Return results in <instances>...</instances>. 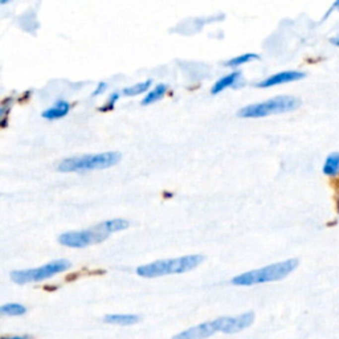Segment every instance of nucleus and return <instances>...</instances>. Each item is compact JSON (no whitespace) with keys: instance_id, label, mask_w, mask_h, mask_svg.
Listing matches in <instances>:
<instances>
[{"instance_id":"obj_12","label":"nucleus","mask_w":339,"mask_h":339,"mask_svg":"<svg viewBox=\"0 0 339 339\" xmlns=\"http://www.w3.org/2000/svg\"><path fill=\"white\" fill-rule=\"evenodd\" d=\"M323 174L329 176H334L339 174V152H333L327 156L326 162L323 164Z\"/></svg>"},{"instance_id":"obj_20","label":"nucleus","mask_w":339,"mask_h":339,"mask_svg":"<svg viewBox=\"0 0 339 339\" xmlns=\"http://www.w3.org/2000/svg\"><path fill=\"white\" fill-rule=\"evenodd\" d=\"M333 8H335V9H339V0H337V1H335L334 4H333Z\"/></svg>"},{"instance_id":"obj_16","label":"nucleus","mask_w":339,"mask_h":339,"mask_svg":"<svg viewBox=\"0 0 339 339\" xmlns=\"http://www.w3.org/2000/svg\"><path fill=\"white\" fill-rule=\"evenodd\" d=\"M0 311L4 315L15 317V315H23L27 311V309L20 303H7V305H3L0 307Z\"/></svg>"},{"instance_id":"obj_10","label":"nucleus","mask_w":339,"mask_h":339,"mask_svg":"<svg viewBox=\"0 0 339 339\" xmlns=\"http://www.w3.org/2000/svg\"><path fill=\"white\" fill-rule=\"evenodd\" d=\"M240 77H241V73L240 72H232L229 73V74H227V76L221 77V78L216 81L215 85L212 86L211 93L213 96H216V94H219V93H221L223 90H225V89L231 88V86H233V85L240 80Z\"/></svg>"},{"instance_id":"obj_6","label":"nucleus","mask_w":339,"mask_h":339,"mask_svg":"<svg viewBox=\"0 0 339 339\" xmlns=\"http://www.w3.org/2000/svg\"><path fill=\"white\" fill-rule=\"evenodd\" d=\"M70 263L68 260H55L52 263L47 264L44 267L35 268V269H25V271H15L11 273V278L16 283L39 282L43 279L51 278L53 275L59 274L61 271H68Z\"/></svg>"},{"instance_id":"obj_17","label":"nucleus","mask_w":339,"mask_h":339,"mask_svg":"<svg viewBox=\"0 0 339 339\" xmlns=\"http://www.w3.org/2000/svg\"><path fill=\"white\" fill-rule=\"evenodd\" d=\"M106 88H108V85L105 84V82H100V84L97 85V89L93 92L92 96L96 97V96H100L101 93H104L105 90H106Z\"/></svg>"},{"instance_id":"obj_3","label":"nucleus","mask_w":339,"mask_h":339,"mask_svg":"<svg viewBox=\"0 0 339 339\" xmlns=\"http://www.w3.org/2000/svg\"><path fill=\"white\" fill-rule=\"evenodd\" d=\"M204 256L191 255L178 257V259H167L154 261L147 265H142L136 269V273L144 278H155L162 275L179 274L195 269L203 263Z\"/></svg>"},{"instance_id":"obj_8","label":"nucleus","mask_w":339,"mask_h":339,"mask_svg":"<svg viewBox=\"0 0 339 339\" xmlns=\"http://www.w3.org/2000/svg\"><path fill=\"white\" fill-rule=\"evenodd\" d=\"M305 77V73L297 72V70H285V72L275 73V74H271V77H268L265 80H263L261 82L256 85L257 88H273V86H277V85L287 84V82H294V81L302 80Z\"/></svg>"},{"instance_id":"obj_11","label":"nucleus","mask_w":339,"mask_h":339,"mask_svg":"<svg viewBox=\"0 0 339 339\" xmlns=\"http://www.w3.org/2000/svg\"><path fill=\"white\" fill-rule=\"evenodd\" d=\"M106 323L110 325H120V326H130L136 325L140 321L139 315L136 314H109L104 318Z\"/></svg>"},{"instance_id":"obj_7","label":"nucleus","mask_w":339,"mask_h":339,"mask_svg":"<svg viewBox=\"0 0 339 339\" xmlns=\"http://www.w3.org/2000/svg\"><path fill=\"white\" fill-rule=\"evenodd\" d=\"M217 331L224 333V317L190 327L187 330L176 334L172 339H207Z\"/></svg>"},{"instance_id":"obj_14","label":"nucleus","mask_w":339,"mask_h":339,"mask_svg":"<svg viewBox=\"0 0 339 339\" xmlns=\"http://www.w3.org/2000/svg\"><path fill=\"white\" fill-rule=\"evenodd\" d=\"M151 84H152V81L147 80V81H144V82H140V84L133 85V86H130V88L124 89V94L129 97L138 96V94H142V93L147 92L148 89H150V86H151Z\"/></svg>"},{"instance_id":"obj_18","label":"nucleus","mask_w":339,"mask_h":339,"mask_svg":"<svg viewBox=\"0 0 339 339\" xmlns=\"http://www.w3.org/2000/svg\"><path fill=\"white\" fill-rule=\"evenodd\" d=\"M120 98V94L118 93H114V94H112V97H110V100H109V109L113 108V105H114V102H116L117 100Z\"/></svg>"},{"instance_id":"obj_1","label":"nucleus","mask_w":339,"mask_h":339,"mask_svg":"<svg viewBox=\"0 0 339 339\" xmlns=\"http://www.w3.org/2000/svg\"><path fill=\"white\" fill-rule=\"evenodd\" d=\"M129 227V221L125 219H112L98 224L96 227L85 231L67 232L59 237L60 244L69 248H85L93 244L102 243L109 236L116 232L124 231Z\"/></svg>"},{"instance_id":"obj_4","label":"nucleus","mask_w":339,"mask_h":339,"mask_svg":"<svg viewBox=\"0 0 339 339\" xmlns=\"http://www.w3.org/2000/svg\"><path fill=\"white\" fill-rule=\"evenodd\" d=\"M121 154L117 151L100 152V154H88V155L73 156L64 159L59 164V171L61 172H82L90 170H104L120 163Z\"/></svg>"},{"instance_id":"obj_5","label":"nucleus","mask_w":339,"mask_h":339,"mask_svg":"<svg viewBox=\"0 0 339 339\" xmlns=\"http://www.w3.org/2000/svg\"><path fill=\"white\" fill-rule=\"evenodd\" d=\"M299 106V100L291 96H278L260 104L248 105L239 112L241 118H264L273 114L293 112Z\"/></svg>"},{"instance_id":"obj_9","label":"nucleus","mask_w":339,"mask_h":339,"mask_svg":"<svg viewBox=\"0 0 339 339\" xmlns=\"http://www.w3.org/2000/svg\"><path fill=\"white\" fill-rule=\"evenodd\" d=\"M70 110V105L69 102L64 100L57 101L56 104L51 106L49 109H47L45 112H43V118L45 120H60L63 117H65Z\"/></svg>"},{"instance_id":"obj_21","label":"nucleus","mask_w":339,"mask_h":339,"mask_svg":"<svg viewBox=\"0 0 339 339\" xmlns=\"http://www.w3.org/2000/svg\"><path fill=\"white\" fill-rule=\"evenodd\" d=\"M7 1H8V0H1V4H5Z\"/></svg>"},{"instance_id":"obj_2","label":"nucleus","mask_w":339,"mask_h":339,"mask_svg":"<svg viewBox=\"0 0 339 339\" xmlns=\"http://www.w3.org/2000/svg\"><path fill=\"white\" fill-rule=\"evenodd\" d=\"M297 267H298V260H285L281 263L271 264L268 267L236 275L235 278L232 279V283L237 285V286H252V285H257V283L274 282V281H279V279L287 277L291 271H295Z\"/></svg>"},{"instance_id":"obj_19","label":"nucleus","mask_w":339,"mask_h":339,"mask_svg":"<svg viewBox=\"0 0 339 339\" xmlns=\"http://www.w3.org/2000/svg\"><path fill=\"white\" fill-rule=\"evenodd\" d=\"M1 339H31L28 335H21V337H3Z\"/></svg>"},{"instance_id":"obj_15","label":"nucleus","mask_w":339,"mask_h":339,"mask_svg":"<svg viewBox=\"0 0 339 339\" xmlns=\"http://www.w3.org/2000/svg\"><path fill=\"white\" fill-rule=\"evenodd\" d=\"M257 59H259V55H255V53H244V55H240V56L229 60L225 65L229 67V68H235V67H240V65L248 64L249 61L257 60Z\"/></svg>"},{"instance_id":"obj_13","label":"nucleus","mask_w":339,"mask_h":339,"mask_svg":"<svg viewBox=\"0 0 339 339\" xmlns=\"http://www.w3.org/2000/svg\"><path fill=\"white\" fill-rule=\"evenodd\" d=\"M166 92H167V86L164 84H160L158 85V86H155V88L152 89L151 92H148L146 96H144V98L142 100V105H150V104H154V102H156V101H159L160 98H163V96L166 94Z\"/></svg>"}]
</instances>
